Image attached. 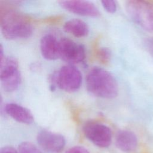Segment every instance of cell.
Returning <instances> with one entry per match:
<instances>
[{
    "label": "cell",
    "mask_w": 153,
    "mask_h": 153,
    "mask_svg": "<svg viewBox=\"0 0 153 153\" xmlns=\"http://www.w3.org/2000/svg\"><path fill=\"white\" fill-rule=\"evenodd\" d=\"M18 153H41L38 148L29 142H22L18 148Z\"/></svg>",
    "instance_id": "5bb4252c"
},
{
    "label": "cell",
    "mask_w": 153,
    "mask_h": 153,
    "mask_svg": "<svg viewBox=\"0 0 153 153\" xmlns=\"http://www.w3.org/2000/svg\"><path fill=\"white\" fill-rule=\"evenodd\" d=\"M4 109L5 112L17 122L29 124L33 123L34 120L33 116L29 109L17 103H7Z\"/></svg>",
    "instance_id": "8fae6325"
},
{
    "label": "cell",
    "mask_w": 153,
    "mask_h": 153,
    "mask_svg": "<svg viewBox=\"0 0 153 153\" xmlns=\"http://www.w3.org/2000/svg\"><path fill=\"white\" fill-rule=\"evenodd\" d=\"M63 29L66 32L77 38L85 37L89 33V27L87 24L79 19H72L65 22Z\"/></svg>",
    "instance_id": "4fadbf2b"
},
{
    "label": "cell",
    "mask_w": 153,
    "mask_h": 153,
    "mask_svg": "<svg viewBox=\"0 0 153 153\" xmlns=\"http://www.w3.org/2000/svg\"><path fill=\"white\" fill-rule=\"evenodd\" d=\"M83 132L89 140L99 147L106 148L111 143V130L108 126L102 123H88L84 126Z\"/></svg>",
    "instance_id": "52a82bcc"
},
{
    "label": "cell",
    "mask_w": 153,
    "mask_h": 153,
    "mask_svg": "<svg viewBox=\"0 0 153 153\" xmlns=\"http://www.w3.org/2000/svg\"><path fill=\"white\" fill-rule=\"evenodd\" d=\"M0 62V79L3 89L7 92L16 90L22 81L17 60L12 57L4 56Z\"/></svg>",
    "instance_id": "5b68a950"
},
{
    "label": "cell",
    "mask_w": 153,
    "mask_h": 153,
    "mask_svg": "<svg viewBox=\"0 0 153 153\" xmlns=\"http://www.w3.org/2000/svg\"><path fill=\"white\" fill-rule=\"evenodd\" d=\"M37 142L45 151L54 153L60 152L65 145L62 135L48 130H42L38 134Z\"/></svg>",
    "instance_id": "ba28073f"
},
{
    "label": "cell",
    "mask_w": 153,
    "mask_h": 153,
    "mask_svg": "<svg viewBox=\"0 0 153 153\" xmlns=\"http://www.w3.org/2000/svg\"><path fill=\"white\" fill-rule=\"evenodd\" d=\"M126 11L131 19L144 29L153 32V4L147 1L126 2Z\"/></svg>",
    "instance_id": "3957f363"
},
{
    "label": "cell",
    "mask_w": 153,
    "mask_h": 153,
    "mask_svg": "<svg viewBox=\"0 0 153 153\" xmlns=\"http://www.w3.org/2000/svg\"><path fill=\"white\" fill-rule=\"evenodd\" d=\"M96 56L98 60L102 63H109L111 59V52L107 48H100L96 52Z\"/></svg>",
    "instance_id": "9a60e30c"
},
{
    "label": "cell",
    "mask_w": 153,
    "mask_h": 153,
    "mask_svg": "<svg viewBox=\"0 0 153 153\" xmlns=\"http://www.w3.org/2000/svg\"><path fill=\"white\" fill-rule=\"evenodd\" d=\"M53 82L51 87L57 85L65 91L72 93L78 90L82 83V74L79 70L72 65L62 66L60 69L51 76Z\"/></svg>",
    "instance_id": "277c9868"
},
{
    "label": "cell",
    "mask_w": 153,
    "mask_h": 153,
    "mask_svg": "<svg viewBox=\"0 0 153 153\" xmlns=\"http://www.w3.org/2000/svg\"><path fill=\"white\" fill-rule=\"evenodd\" d=\"M0 19L1 32L7 39L27 38L33 33V28L29 19L16 11H1Z\"/></svg>",
    "instance_id": "7a4b0ae2"
},
{
    "label": "cell",
    "mask_w": 153,
    "mask_h": 153,
    "mask_svg": "<svg viewBox=\"0 0 153 153\" xmlns=\"http://www.w3.org/2000/svg\"><path fill=\"white\" fill-rule=\"evenodd\" d=\"M101 3L105 11L109 13H114L117 10V4L114 1H102Z\"/></svg>",
    "instance_id": "2e32d148"
},
{
    "label": "cell",
    "mask_w": 153,
    "mask_h": 153,
    "mask_svg": "<svg viewBox=\"0 0 153 153\" xmlns=\"http://www.w3.org/2000/svg\"><path fill=\"white\" fill-rule=\"evenodd\" d=\"M65 153H89V152L83 146H75L69 148Z\"/></svg>",
    "instance_id": "e0dca14e"
},
{
    "label": "cell",
    "mask_w": 153,
    "mask_h": 153,
    "mask_svg": "<svg viewBox=\"0 0 153 153\" xmlns=\"http://www.w3.org/2000/svg\"><path fill=\"white\" fill-rule=\"evenodd\" d=\"M147 45L149 53L153 56V38H151L149 39H148Z\"/></svg>",
    "instance_id": "d6986e66"
},
{
    "label": "cell",
    "mask_w": 153,
    "mask_h": 153,
    "mask_svg": "<svg viewBox=\"0 0 153 153\" xmlns=\"http://www.w3.org/2000/svg\"><path fill=\"white\" fill-rule=\"evenodd\" d=\"M60 5L66 10L77 15L96 17L100 15L98 8L87 1H61Z\"/></svg>",
    "instance_id": "9c48e42d"
},
{
    "label": "cell",
    "mask_w": 153,
    "mask_h": 153,
    "mask_svg": "<svg viewBox=\"0 0 153 153\" xmlns=\"http://www.w3.org/2000/svg\"><path fill=\"white\" fill-rule=\"evenodd\" d=\"M87 90L93 95L103 99H114L118 95V85L113 75L98 67L91 69L86 77Z\"/></svg>",
    "instance_id": "6da1fadb"
},
{
    "label": "cell",
    "mask_w": 153,
    "mask_h": 153,
    "mask_svg": "<svg viewBox=\"0 0 153 153\" xmlns=\"http://www.w3.org/2000/svg\"><path fill=\"white\" fill-rule=\"evenodd\" d=\"M59 58L70 65L79 63L85 57L84 47L74 41L63 38L59 41Z\"/></svg>",
    "instance_id": "8992f818"
},
{
    "label": "cell",
    "mask_w": 153,
    "mask_h": 153,
    "mask_svg": "<svg viewBox=\"0 0 153 153\" xmlns=\"http://www.w3.org/2000/svg\"><path fill=\"white\" fill-rule=\"evenodd\" d=\"M40 50L42 57L48 60L59 58V41L51 34L43 36L40 41Z\"/></svg>",
    "instance_id": "30bf717a"
},
{
    "label": "cell",
    "mask_w": 153,
    "mask_h": 153,
    "mask_svg": "<svg viewBox=\"0 0 153 153\" xmlns=\"http://www.w3.org/2000/svg\"><path fill=\"white\" fill-rule=\"evenodd\" d=\"M115 144L117 147L122 151L131 153L136 149L137 146V139L133 132L122 130L117 134Z\"/></svg>",
    "instance_id": "7c38bea8"
},
{
    "label": "cell",
    "mask_w": 153,
    "mask_h": 153,
    "mask_svg": "<svg viewBox=\"0 0 153 153\" xmlns=\"http://www.w3.org/2000/svg\"><path fill=\"white\" fill-rule=\"evenodd\" d=\"M0 153H18V151L12 146H4L1 149Z\"/></svg>",
    "instance_id": "ac0fdd59"
}]
</instances>
